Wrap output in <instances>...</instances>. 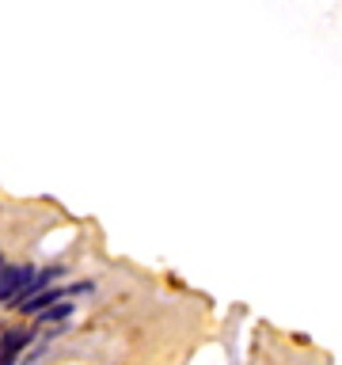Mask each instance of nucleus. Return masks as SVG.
I'll list each match as a JSON object with an SVG mask.
<instances>
[{
    "label": "nucleus",
    "instance_id": "f257e3e1",
    "mask_svg": "<svg viewBox=\"0 0 342 365\" xmlns=\"http://www.w3.org/2000/svg\"><path fill=\"white\" fill-rule=\"evenodd\" d=\"M34 278L31 267H4L0 270V301H19L23 285Z\"/></svg>",
    "mask_w": 342,
    "mask_h": 365
},
{
    "label": "nucleus",
    "instance_id": "20e7f679",
    "mask_svg": "<svg viewBox=\"0 0 342 365\" xmlns=\"http://www.w3.org/2000/svg\"><path fill=\"white\" fill-rule=\"evenodd\" d=\"M68 312H73V308H68V304H53L50 312H42V316H46V319H65Z\"/></svg>",
    "mask_w": 342,
    "mask_h": 365
},
{
    "label": "nucleus",
    "instance_id": "7ed1b4c3",
    "mask_svg": "<svg viewBox=\"0 0 342 365\" xmlns=\"http://www.w3.org/2000/svg\"><path fill=\"white\" fill-rule=\"evenodd\" d=\"M57 297H61L57 289H50V293H34L31 301H23L19 308H23V312H42V308H53V301H57Z\"/></svg>",
    "mask_w": 342,
    "mask_h": 365
},
{
    "label": "nucleus",
    "instance_id": "f03ea898",
    "mask_svg": "<svg viewBox=\"0 0 342 365\" xmlns=\"http://www.w3.org/2000/svg\"><path fill=\"white\" fill-rule=\"evenodd\" d=\"M31 335L27 331H8L4 342H0V365H16V354L23 350V342H27Z\"/></svg>",
    "mask_w": 342,
    "mask_h": 365
},
{
    "label": "nucleus",
    "instance_id": "39448f33",
    "mask_svg": "<svg viewBox=\"0 0 342 365\" xmlns=\"http://www.w3.org/2000/svg\"><path fill=\"white\" fill-rule=\"evenodd\" d=\"M0 270H4V262H0Z\"/></svg>",
    "mask_w": 342,
    "mask_h": 365
}]
</instances>
